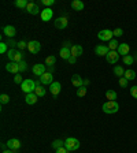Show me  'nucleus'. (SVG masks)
Returning <instances> with one entry per match:
<instances>
[{
    "instance_id": "4468645a",
    "label": "nucleus",
    "mask_w": 137,
    "mask_h": 153,
    "mask_svg": "<svg viewBox=\"0 0 137 153\" xmlns=\"http://www.w3.org/2000/svg\"><path fill=\"white\" fill-rule=\"evenodd\" d=\"M54 82V77H52V73H45L40 77V83H43V85H51Z\"/></svg>"
},
{
    "instance_id": "7ed1b4c3",
    "label": "nucleus",
    "mask_w": 137,
    "mask_h": 153,
    "mask_svg": "<svg viewBox=\"0 0 137 153\" xmlns=\"http://www.w3.org/2000/svg\"><path fill=\"white\" fill-rule=\"evenodd\" d=\"M65 148H66L69 152H74L80 148V141L77 138H66L65 139Z\"/></svg>"
},
{
    "instance_id": "72a5a7b5",
    "label": "nucleus",
    "mask_w": 137,
    "mask_h": 153,
    "mask_svg": "<svg viewBox=\"0 0 137 153\" xmlns=\"http://www.w3.org/2000/svg\"><path fill=\"white\" fill-rule=\"evenodd\" d=\"M86 92H88L86 86H81V88H78V90H77V96H78V97H84L86 94Z\"/></svg>"
},
{
    "instance_id": "9b49d317",
    "label": "nucleus",
    "mask_w": 137,
    "mask_h": 153,
    "mask_svg": "<svg viewBox=\"0 0 137 153\" xmlns=\"http://www.w3.org/2000/svg\"><path fill=\"white\" fill-rule=\"evenodd\" d=\"M106 59H107V63H110V64H117L118 59H119V53L117 51H110L107 53Z\"/></svg>"
},
{
    "instance_id": "9d476101",
    "label": "nucleus",
    "mask_w": 137,
    "mask_h": 153,
    "mask_svg": "<svg viewBox=\"0 0 137 153\" xmlns=\"http://www.w3.org/2000/svg\"><path fill=\"white\" fill-rule=\"evenodd\" d=\"M3 33H4V36H6V37H8V38L11 40V38H14V37H15L16 29L14 28L12 25H7V26H4V28H3Z\"/></svg>"
},
{
    "instance_id": "20e7f679",
    "label": "nucleus",
    "mask_w": 137,
    "mask_h": 153,
    "mask_svg": "<svg viewBox=\"0 0 137 153\" xmlns=\"http://www.w3.org/2000/svg\"><path fill=\"white\" fill-rule=\"evenodd\" d=\"M7 56H8V59L11 60V62H15V63L22 62V58H24L22 52H21V51H16V49H8Z\"/></svg>"
},
{
    "instance_id": "c756f323",
    "label": "nucleus",
    "mask_w": 137,
    "mask_h": 153,
    "mask_svg": "<svg viewBox=\"0 0 137 153\" xmlns=\"http://www.w3.org/2000/svg\"><path fill=\"white\" fill-rule=\"evenodd\" d=\"M55 62H56V58H55L54 55L48 56L47 59H45V66H47V67H52L55 64Z\"/></svg>"
},
{
    "instance_id": "6e6552de",
    "label": "nucleus",
    "mask_w": 137,
    "mask_h": 153,
    "mask_svg": "<svg viewBox=\"0 0 137 153\" xmlns=\"http://www.w3.org/2000/svg\"><path fill=\"white\" fill-rule=\"evenodd\" d=\"M27 49L30 53L36 55V53H39L41 51V44L39 41H30V43H27Z\"/></svg>"
},
{
    "instance_id": "4c0bfd02",
    "label": "nucleus",
    "mask_w": 137,
    "mask_h": 153,
    "mask_svg": "<svg viewBox=\"0 0 137 153\" xmlns=\"http://www.w3.org/2000/svg\"><path fill=\"white\" fill-rule=\"evenodd\" d=\"M113 33H114V36H115V37H121V36H123V30H122V29H119V28H117L115 30H113Z\"/></svg>"
},
{
    "instance_id": "a19ab883",
    "label": "nucleus",
    "mask_w": 137,
    "mask_h": 153,
    "mask_svg": "<svg viewBox=\"0 0 137 153\" xmlns=\"http://www.w3.org/2000/svg\"><path fill=\"white\" fill-rule=\"evenodd\" d=\"M130 94H132V97L137 100V86H132V88H130Z\"/></svg>"
},
{
    "instance_id": "de8ad7c7",
    "label": "nucleus",
    "mask_w": 137,
    "mask_h": 153,
    "mask_svg": "<svg viewBox=\"0 0 137 153\" xmlns=\"http://www.w3.org/2000/svg\"><path fill=\"white\" fill-rule=\"evenodd\" d=\"M1 153H15V150H3Z\"/></svg>"
},
{
    "instance_id": "e433bc0d",
    "label": "nucleus",
    "mask_w": 137,
    "mask_h": 153,
    "mask_svg": "<svg viewBox=\"0 0 137 153\" xmlns=\"http://www.w3.org/2000/svg\"><path fill=\"white\" fill-rule=\"evenodd\" d=\"M24 81H25V79L21 77V74H15V75H14V82H15V83H22Z\"/></svg>"
},
{
    "instance_id": "49530a36",
    "label": "nucleus",
    "mask_w": 137,
    "mask_h": 153,
    "mask_svg": "<svg viewBox=\"0 0 137 153\" xmlns=\"http://www.w3.org/2000/svg\"><path fill=\"white\" fill-rule=\"evenodd\" d=\"M89 83H90V81H89V79H84V86H88Z\"/></svg>"
},
{
    "instance_id": "cd10ccee",
    "label": "nucleus",
    "mask_w": 137,
    "mask_h": 153,
    "mask_svg": "<svg viewBox=\"0 0 137 153\" xmlns=\"http://www.w3.org/2000/svg\"><path fill=\"white\" fill-rule=\"evenodd\" d=\"M62 146H65V141H62V139H55L52 142V149H55V150H58Z\"/></svg>"
},
{
    "instance_id": "a211bd4d",
    "label": "nucleus",
    "mask_w": 137,
    "mask_h": 153,
    "mask_svg": "<svg viewBox=\"0 0 137 153\" xmlns=\"http://www.w3.org/2000/svg\"><path fill=\"white\" fill-rule=\"evenodd\" d=\"M95 52H96V55H99V56H107V53L110 52V49H108V47H106V45H98V47L95 48Z\"/></svg>"
},
{
    "instance_id": "f03ea898",
    "label": "nucleus",
    "mask_w": 137,
    "mask_h": 153,
    "mask_svg": "<svg viewBox=\"0 0 137 153\" xmlns=\"http://www.w3.org/2000/svg\"><path fill=\"white\" fill-rule=\"evenodd\" d=\"M36 86H37V83H36L34 81H33V79H30V78L25 79L24 82L21 83V89H22V92H25L26 94H29V93H34Z\"/></svg>"
},
{
    "instance_id": "f3484780",
    "label": "nucleus",
    "mask_w": 137,
    "mask_h": 153,
    "mask_svg": "<svg viewBox=\"0 0 137 153\" xmlns=\"http://www.w3.org/2000/svg\"><path fill=\"white\" fill-rule=\"evenodd\" d=\"M26 11L29 12V14H32V15H37V14L40 12L39 4H36V3H29V4H27V7H26Z\"/></svg>"
},
{
    "instance_id": "c03bdc74",
    "label": "nucleus",
    "mask_w": 137,
    "mask_h": 153,
    "mask_svg": "<svg viewBox=\"0 0 137 153\" xmlns=\"http://www.w3.org/2000/svg\"><path fill=\"white\" fill-rule=\"evenodd\" d=\"M56 153H69V150H67L65 146H62V148H59V149L56 150Z\"/></svg>"
},
{
    "instance_id": "f257e3e1",
    "label": "nucleus",
    "mask_w": 137,
    "mask_h": 153,
    "mask_svg": "<svg viewBox=\"0 0 137 153\" xmlns=\"http://www.w3.org/2000/svg\"><path fill=\"white\" fill-rule=\"evenodd\" d=\"M102 110L104 114H108V115L117 114L118 110H119V104L117 101H106L102 105Z\"/></svg>"
},
{
    "instance_id": "f8f14e48",
    "label": "nucleus",
    "mask_w": 137,
    "mask_h": 153,
    "mask_svg": "<svg viewBox=\"0 0 137 153\" xmlns=\"http://www.w3.org/2000/svg\"><path fill=\"white\" fill-rule=\"evenodd\" d=\"M54 25H55V28H58V29H66L67 25H69V22H67L66 16H59V18L55 19Z\"/></svg>"
},
{
    "instance_id": "37998d69",
    "label": "nucleus",
    "mask_w": 137,
    "mask_h": 153,
    "mask_svg": "<svg viewBox=\"0 0 137 153\" xmlns=\"http://www.w3.org/2000/svg\"><path fill=\"white\" fill-rule=\"evenodd\" d=\"M8 45H10V47H18V43H16V41H14V40H8Z\"/></svg>"
},
{
    "instance_id": "2eb2a0df",
    "label": "nucleus",
    "mask_w": 137,
    "mask_h": 153,
    "mask_svg": "<svg viewBox=\"0 0 137 153\" xmlns=\"http://www.w3.org/2000/svg\"><path fill=\"white\" fill-rule=\"evenodd\" d=\"M6 70L8 73H11V74H18L19 73V64L15 62H10L6 64Z\"/></svg>"
},
{
    "instance_id": "2f4dec72",
    "label": "nucleus",
    "mask_w": 137,
    "mask_h": 153,
    "mask_svg": "<svg viewBox=\"0 0 137 153\" xmlns=\"http://www.w3.org/2000/svg\"><path fill=\"white\" fill-rule=\"evenodd\" d=\"M133 62H134V58L132 55L123 56V63H125L126 66H132V64H133Z\"/></svg>"
},
{
    "instance_id": "7c9ffc66",
    "label": "nucleus",
    "mask_w": 137,
    "mask_h": 153,
    "mask_svg": "<svg viewBox=\"0 0 137 153\" xmlns=\"http://www.w3.org/2000/svg\"><path fill=\"white\" fill-rule=\"evenodd\" d=\"M107 47H108L110 51H115V49H118V47H119V45H118L117 40H111V41H108V45H107Z\"/></svg>"
},
{
    "instance_id": "a878e982",
    "label": "nucleus",
    "mask_w": 137,
    "mask_h": 153,
    "mask_svg": "<svg viewBox=\"0 0 137 153\" xmlns=\"http://www.w3.org/2000/svg\"><path fill=\"white\" fill-rule=\"evenodd\" d=\"M114 74L117 77H123L125 75V70L122 66H114Z\"/></svg>"
},
{
    "instance_id": "393cba45",
    "label": "nucleus",
    "mask_w": 137,
    "mask_h": 153,
    "mask_svg": "<svg viewBox=\"0 0 137 153\" xmlns=\"http://www.w3.org/2000/svg\"><path fill=\"white\" fill-rule=\"evenodd\" d=\"M106 98L108 101H115L117 100V92L115 90H107L106 92Z\"/></svg>"
},
{
    "instance_id": "a18cd8bd",
    "label": "nucleus",
    "mask_w": 137,
    "mask_h": 153,
    "mask_svg": "<svg viewBox=\"0 0 137 153\" xmlns=\"http://www.w3.org/2000/svg\"><path fill=\"white\" fill-rule=\"evenodd\" d=\"M67 62L70 63V64H74V63L77 62V58H74V56H71V58H70L69 60H67Z\"/></svg>"
},
{
    "instance_id": "4be33fe9",
    "label": "nucleus",
    "mask_w": 137,
    "mask_h": 153,
    "mask_svg": "<svg viewBox=\"0 0 137 153\" xmlns=\"http://www.w3.org/2000/svg\"><path fill=\"white\" fill-rule=\"evenodd\" d=\"M71 8L74 11H82L85 8V4L82 3L81 0H74V1H71Z\"/></svg>"
},
{
    "instance_id": "58836bf2",
    "label": "nucleus",
    "mask_w": 137,
    "mask_h": 153,
    "mask_svg": "<svg viewBox=\"0 0 137 153\" xmlns=\"http://www.w3.org/2000/svg\"><path fill=\"white\" fill-rule=\"evenodd\" d=\"M7 51V44L6 43H0V53H6Z\"/></svg>"
},
{
    "instance_id": "39448f33",
    "label": "nucleus",
    "mask_w": 137,
    "mask_h": 153,
    "mask_svg": "<svg viewBox=\"0 0 137 153\" xmlns=\"http://www.w3.org/2000/svg\"><path fill=\"white\" fill-rule=\"evenodd\" d=\"M59 55H60V58L65 60H69L71 58V48H70V43H69V41H66V43L63 44V47L60 48Z\"/></svg>"
},
{
    "instance_id": "aec40b11",
    "label": "nucleus",
    "mask_w": 137,
    "mask_h": 153,
    "mask_svg": "<svg viewBox=\"0 0 137 153\" xmlns=\"http://www.w3.org/2000/svg\"><path fill=\"white\" fill-rule=\"evenodd\" d=\"M71 83L74 85V88H81V86H84V79L78 74H74L71 77Z\"/></svg>"
},
{
    "instance_id": "c9c22d12",
    "label": "nucleus",
    "mask_w": 137,
    "mask_h": 153,
    "mask_svg": "<svg viewBox=\"0 0 137 153\" xmlns=\"http://www.w3.org/2000/svg\"><path fill=\"white\" fill-rule=\"evenodd\" d=\"M128 83H129V81H128L125 77H121V78H119V85H121V88H128Z\"/></svg>"
},
{
    "instance_id": "412c9836",
    "label": "nucleus",
    "mask_w": 137,
    "mask_h": 153,
    "mask_svg": "<svg viewBox=\"0 0 137 153\" xmlns=\"http://www.w3.org/2000/svg\"><path fill=\"white\" fill-rule=\"evenodd\" d=\"M129 51H130V47H129V44H119V47H118V53L119 55H129Z\"/></svg>"
},
{
    "instance_id": "0eeeda50",
    "label": "nucleus",
    "mask_w": 137,
    "mask_h": 153,
    "mask_svg": "<svg viewBox=\"0 0 137 153\" xmlns=\"http://www.w3.org/2000/svg\"><path fill=\"white\" fill-rule=\"evenodd\" d=\"M32 73H33L34 75H37V77L40 78L43 74H45V73H47V66L37 63V64H34V66L32 67Z\"/></svg>"
},
{
    "instance_id": "ea45409f",
    "label": "nucleus",
    "mask_w": 137,
    "mask_h": 153,
    "mask_svg": "<svg viewBox=\"0 0 137 153\" xmlns=\"http://www.w3.org/2000/svg\"><path fill=\"white\" fill-rule=\"evenodd\" d=\"M41 3H43L47 8H49V6H52V4L55 3V0H41Z\"/></svg>"
},
{
    "instance_id": "b1692460",
    "label": "nucleus",
    "mask_w": 137,
    "mask_h": 153,
    "mask_svg": "<svg viewBox=\"0 0 137 153\" xmlns=\"http://www.w3.org/2000/svg\"><path fill=\"white\" fill-rule=\"evenodd\" d=\"M123 77H125L126 79H128V81H133L134 78H136V71L134 70H125V75H123Z\"/></svg>"
},
{
    "instance_id": "5701e85b",
    "label": "nucleus",
    "mask_w": 137,
    "mask_h": 153,
    "mask_svg": "<svg viewBox=\"0 0 137 153\" xmlns=\"http://www.w3.org/2000/svg\"><path fill=\"white\" fill-rule=\"evenodd\" d=\"M82 55V47L78 45V44H75L71 47V56H74V58H78V56Z\"/></svg>"
},
{
    "instance_id": "6ab92c4d",
    "label": "nucleus",
    "mask_w": 137,
    "mask_h": 153,
    "mask_svg": "<svg viewBox=\"0 0 137 153\" xmlns=\"http://www.w3.org/2000/svg\"><path fill=\"white\" fill-rule=\"evenodd\" d=\"M37 100H39V97H37V94L36 93H29V94H26V97H25V102H26L27 105H33V104H36Z\"/></svg>"
},
{
    "instance_id": "473e14b6",
    "label": "nucleus",
    "mask_w": 137,
    "mask_h": 153,
    "mask_svg": "<svg viewBox=\"0 0 137 153\" xmlns=\"http://www.w3.org/2000/svg\"><path fill=\"white\" fill-rule=\"evenodd\" d=\"M0 102H1V104H8V102H10V96H8V94H6V93H3L1 94V96H0Z\"/></svg>"
},
{
    "instance_id": "1a4fd4ad",
    "label": "nucleus",
    "mask_w": 137,
    "mask_h": 153,
    "mask_svg": "<svg viewBox=\"0 0 137 153\" xmlns=\"http://www.w3.org/2000/svg\"><path fill=\"white\" fill-rule=\"evenodd\" d=\"M6 144H7L8 149H10V150H15V152L19 149L21 145H22V142H21L19 139H16V138H11V139H8Z\"/></svg>"
},
{
    "instance_id": "ddd939ff",
    "label": "nucleus",
    "mask_w": 137,
    "mask_h": 153,
    "mask_svg": "<svg viewBox=\"0 0 137 153\" xmlns=\"http://www.w3.org/2000/svg\"><path fill=\"white\" fill-rule=\"evenodd\" d=\"M52 15H54L52 8H44L43 11H41V21L43 22H49L52 19Z\"/></svg>"
},
{
    "instance_id": "dca6fc26",
    "label": "nucleus",
    "mask_w": 137,
    "mask_h": 153,
    "mask_svg": "<svg viewBox=\"0 0 137 153\" xmlns=\"http://www.w3.org/2000/svg\"><path fill=\"white\" fill-rule=\"evenodd\" d=\"M60 90H62V85L59 82H52L49 85V92H51L52 96H58L60 93Z\"/></svg>"
},
{
    "instance_id": "79ce46f5",
    "label": "nucleus",
    "mask_w": 137,
    "mask_h": 153,
    "mask_svg": "<svg viewBox=\"0 0 137 153\" xmlns=\"http://www.w3.org/2000/svg\"><path fill=\"white\" fill-rule=\"evenodd\" d=\"M18 48H19V49L27 48V43H25V41H18Z\"/></svg>"
},
{
    "instance_id": "423d86ee",
    "label": "nucleus",
    "mask_w": 137,
    "mask_h": 153,
    "mask_svg": "<svg viewBox=\"0 0 137 153\" xmlns=\"http://www.w3.org/2000/svg\"><path fill=\"white\" fill-rule=\"evenodd\" d=\"M113 30H110V29H104V30H100L98 33V38L102 40V41H111L113 40Z\"/></svg>"
},
{
    "instance_id": "f704fd0d",
    "label": "nucleus",
    "mask_w": 137,
    "mask_h": 153,
    "mask_svg": "<svg viewBox=\"0 0 137 153\" xmlns=\"http://www.w3.org/2000/svg\"><path fill=\"white\" fill-rule=\"evenodd\" d=\"M18 64H19V73H24V71H27V63L25 62V60L19 62Z\"/></svg>"
},
{
    "instance_id": "c85d7f7f",
    "label": "nucleus",
    "mask_w": 137,
    "mask_h": 153,
    "mask_svg": "<svg viewBox=\"0 0 137 153\" xmlns=\"http://www.w3.org/2000/svg\"><path fill=\"white\" fill-rule=\"evenodd\" d=\"M14 4H15V7H18V8H26L29 1H27V0H15Z\"/></svg>"
},
{
    "instance_id": "bb28decb",
    "label": "nucleus",
    "mask_w": 137,
    "mask_h": 153,
    "mask_svg": "<svg viewBox=\"0 0 137 153\" xmlns=\"http://www.w3.org/2000/svg\"><path fill=\"white\" fill-rule=\"evenodd\" d=\"M34 93L37 94V97H44V96H45V89H44V88H41V85H39V83H37Z\"/></svg>"
}]
</instances>
